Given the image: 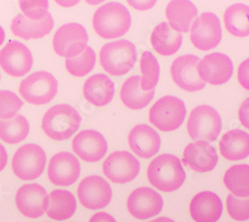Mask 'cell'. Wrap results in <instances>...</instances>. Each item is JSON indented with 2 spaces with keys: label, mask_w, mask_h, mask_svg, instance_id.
I'll return each instance as SVG.
<instances>
[{
  "label": "cell",
  "mask_w": 249,
  "mask_h": 222,
  "mask_svg": "<svg viewBox=\"0 0 249 222\" xmlns=\"http://www.w3.org/2000/svg\"><path fill=\"white\" fill-rule=\"evenodd\" d=\"M132 24L128 8L119 2H109L97 9L93 16L95 32L104 39H116L126 34Z\"/></svg>",
  "instance_id": "obj_1"
},
{
  "label": "cell",
  "mask_w": 249,
  "mask_h": 222,
  "mask_svg": "<svg viewBox=\"0 0 249 222\" xmlns=\"http://www.w3.org/2000/svg\"><path fill=\"white\" fill-rule=\"evenodd\" d=\"M147 175L152 186L163 192L178 189L185 180V171L180 159L169 154L157 156L150 164Z\"/></svg>",
  "instance_id": "obj_2"
},
{
  "label": "cell",
  "mask_w": 249,
  "mask_h": 222,
  "mask_svg": "<svg viewBox=\"0 0 249 222\" xmlns=\"http://www.w3.org/2000/svg\"><path fill=\"white\" fill-rule=\"evenodd\" d=\"M82 118L70 105L60 104L50 108L42 119L43 132L54 140L70 138L80 128Z\"/></svg>",
  "instance_id": "obj_3"
},
{
  "label": "cell",
  "mask_w": 249,
  "mask_h": 222,
  "mask_svg": "<svg viewBox=\"0 0 249 222\" xmlns=\"http://www.w3.org/2000/svg\"><path fill=\"white\" fill-rule=\"evenodd\" d=\"M137 62V49L128 40H118L104 45L100 51V64L112 76L129 73Z\"/></svg>",
  "instance_id": "obj_4"
},
{
  "label": "cell",
  "mask_w": 249,
  "mask_h": 222,
  "mask_svg": "<svg viewBox=\"0 0 249 222\" xmlns=\"http://www.w3.org/2000/svg\"><path fill=\"white\" fill-rule=\"evenodd\" d=\"M186 108L175 96H164L158 100L150 110L149 119L153 126L162 132L178 129L185 119Z\"/></svg>",
  "instance_id": "obj_5"
},
{
  "label": "cell",
  "mask_w": 249,
  "mask_h": 222,
  "mask_svg": "<svg viewBox=\"0 0 249 222\" xmlns=\"http://www.w3.org/2000/svg\"><path fill=\"white\" fill-rule=\"evenodd\" d=\"M186 128L192 139L212 143L221 132L222 120L214 108L202 105L192 111Z\"/></svg>",
  "instance_id": "obj_6"
},
{
  "label": "cell",
  "mask_w": 249,
  "mask_h": 222,
  "mask_svg": "<svg viewBox=\"0 0 249 222\" xmlns=\"http://www.w3.org/2000/svg\"><path fill=\"white\" fill-rule=\"evenodd\" d=\"M58 92V81L45 71H37L19 86V93L27 103L32 105H45L55 98Z\"/></svg>",
  "instance_id": "obj_7"
},
{
  "label": "cell",
  "mask_w": 249,
  "mask_h": 222,
  "mask_svg": "<svg viewBox=\"0 0 249 222\" xmlns=\"http://www.w3.org/2000/svg\"><path fill=\"white\" fill-rule=\"evenodd\" d=\"M46 165L44 150L38 145L27 144L19 148L12 158V170L22 180H33L42 174Z\"/></svg>",
  "instance_id": "obj_8"
},
{
  "label": "cell",
  "mask_w": 249,
  "mask_h": 222,
  "mask_svg": "<svg viewBox=\"0 0 249 222\" xmlns=\"http://www.w3.org/2000/svg\"><path fill=\"white\" fill-rule=\"evenodd\" d=\"M89 40L86 29L78 23L62 25L53 37V48L57 55L72 58L80 55L87 47Z\"/></svg>",
  "instance_id": "obj_9"
},
{
  "label": "cell",
  "mask_w": 249,
  "mask_h": 222,
  "mask_svg": "<svg viewBox=\"0 0 249 222\" xmlns=\"http://www.w3.org/2000/svg\"><path fill=\"white\" fill-rule=\"evenodd\" d=\"M190 37L193 45L200 51L215 48L222 38L218 17L211 12L200 14L192 25Z\"/></svg>",
  "instance_id": "obj_10"
},
{
  "label": "cell",
  "mask_w": 249,
  "mask_h": 222,
  "mask_svg": "<svg viewBox=\"0 0 249 222\" xmlns=\"http://www.w3.org/2000/svg\"><path fill=\"white\" fill-rule=\"evenodd\" d=\"M139 160L130 153L120 151L112 153L103 164V173L114 184H127L140 172Z\"/></svg>",
  "instance_id": "obj_11"
},
{
  "label": "cell",
  "mask_w": 249,
  "mask_h": 222,
  "mask_svg": "<svg viewBox=\"0 0 249 222\" xmlns=\"http://www.w3.org/2000/svg\"><path fill=\"white\" fill-rule=\"evenodd\" d=\"M80 204L91 210L106 207L113 196L112 188L108 181L98 175L85 177L78 187Z\"/></svg>",
  "instance_id": "obj_12"
},
{
  "label": "cell",
  "mask_w": 249,
  "mask_h": 222,
  "mask_svg": "<svg viewBox=\"0 0 249 222\" xmlns=\"http://www.w3.org/2000/svg\"><path fill=\"white\" fill-rule=\"evenodd\" d=\"M198 77L204 83L218 86L227 83L233 74L231 59L222 53L204 56L196 67Z\"/></svg>",
  "instance_id": "obj_13"
},
{
  "label": "cell",
  "mask_w": 249,
  "mask_h": 222,
  "mask_svg": "<svg viewBox=\"0 0 249 222\" xmlns=\"http://www.w3.org/2000/svg\"><path fill=\"white\" fill-rule=\"evenodd\" d=\"M0 66L11 77H22L33 66L32 53L23 43L9 41L0 51Z\"/></svg>",
  "instance_id": "obj_14"
},
{
  "label": "cell",
  "mask_w": 249,
  "mask_h": 222,
  "mask_svg": "<svg viewBox=\"0 0 249 222\" xmlns=\"http://www.w3.org/2000/svg\"><path fill=\"white\" fill-rule=\"evenodd\" d=\"M15 204L24 216L38 218L46 212L49 197L43 187L38 184H28L22 186L16 192Z\"/></svg>",
  "instance_id": "obj_15"
},
{
  "label": "cell",
  "mask_w": 249,
  "mask_h": 222,
  "mask_svg": "<svg viewBox=\"0 0 249 222\" xmlns=\"http://www.w3.org/2000/svg\"><path fill=\"white\" fill-rule=\"evenodd\" d=\"M199 61L197 56L183 55L173 62L171 74L178 88L188 92H197L205 87V83L198 77L196 70Z\"/></svg>",
  "instance_id": "obj_16"
},
{
  "label": "cell",
  "mask_w": 249,
  "mask_h": 222,
  "mask_svg": "<svg viewBox=\"0 0 249 222\" xmlns=\"http://www.w3.org/2000/svg\"><path fill=\"white\" fill-rule=\"evenodd\" d=\"M81 172V166L77 157L68 152L54 154L48 166V178L59 187H69L76 183Z\"/></svg>",
  "instance_id": "obj_17"
},
{
  "label": "cell",
  "mask_w": 249,
  "mask_h": 222,
  "mask_svg": "<svg viewBox=\"0 0 249 222\" xmlns=\"http://www.w3.org/2000/svg\"><path fill=\"white\" fill-rule=\"evenodd\" d=\"M128 211L138 219H148L158 215L163 207L162 197L150 188H136L127 200Z\"/></svg>",
  "instance_id": "obj_18"
},
{
  "label": "cell",
  "mask_w": 249,
  "mask_h": 222,
  "mask_svg": "<svg viewBox=\"0 0 249 222\" xmlns=\"http://www.w3.org/2000/svg\"><path fill=\"white\" fill-rule=\"evenodd\" d=\"M73 152L80 159L96 163L102 159L108 152V144L102 134L94 130L80 132L72 140Z\"/></svg>",
  "instance_id": "obj_19"
},
{
  "label": "cell",
  "mask_w": 249,
  "mask_h": 222,
  "mask_svg": "<svg viewBox=\"0 0 249 222\" xmlns=\"http://www.w3.org/2000/svg\"><path fill=\"white\" fill-rule=\"evenodd\" d=\"M183 165L196 172H207L215 169L218 155L215 149L204 140H196L185 147L182 154Z\"/></svg>",
  "instance_id": "obj_20"
},
{
  "label": "cell",
  "mask_w": 249,
  "mask_h": 222,
  "mask_svg": "<svg viewBox=\"0 0 249 222\" xmlns=\"http://www.w3.org/2000/svg\"><path fill=\"white\" fill-rule=\"evenodd\" d=\"M222 201L212 191H201L194 196L190 213L196 222H216L222 214Z\"/></svg>",
  "instance_id": "obj_21"
},
{
  "label": "cell",
  "mask_w": 249,
  "mask_h": 222,
  "mask_svg": "<svg viewBox=\"0 0 249 222\" xmlns=\"http://www.w3.org/2000/svg\"><path fill=\"white\" fill-rule=\"evenodd\" d=\"M128 142L131 150L140 157L151 158L160 149L159 134L148 125H138L129 134Z\"/></svg>",
  "instance_id": "obj_22"
},
{
  "label": "cell",
  "mask_w": 249,
  "mask_h": 222,
  "mask_svg": "<svg viewBox=\"0 0 249 222\" xmlns=\"http://www.w3.org/2000/svg\"><path fill=\"white\" fill-rule=\"evenodd\" d=\"M115 95V84L104 74H96L86 80L83 87V96L88 103L96 107L110 104Z\"/></svg>",
  "instance_id": "obj_23"
},
{
  "label": "cell",
  "mask_w": 249,
  "mask_h": 222,
  "mask_svg": "<svg viewBox=\"0 0 249 222\" xmlns=\"http://www.w3.org/2000/svg\"><path fill=\"white\" fill-rule=\"evenodd\" d=\"M54 27V20L49 13L44 19L34 21L26 18L22 13L15 16L11 22V32L21 39H40L48 35Z\"/></svg>",
  "instance_id": "obj_24"
},
{
  "label": "cell",
  "mask_w": 249,
  "mask_h": 222,
  "mask_svg": "<svg viewBox=\"0 0 249 222\" xmlns=\"http://www.w3.org/2000/svg\"><path fill=\"white\" fill-rule=\"evenodd\" d=\"M165 16L174 30L186 33L197 16V8L191 0H172L165 8Z\"/></svg>",
  "instance_id": "obj_25"
},
{
  "label": "cell",
  "mask_w": 249,
  "mask_h": 222,
  "mask_svg": "<svg viewBox=\"0 0 249 222\" xmlns=\"http://www.w3.org/2000/svg\"><path fill=\"white\" fill-rule=\"evenodd\" d=\"M151 43L157 53L161 56L176 54L182 43L181 33L174 30L167 22L158 24L151 35Z\"/></svg>",
  "instance_id": "obj_26"
},
{
  "label": "cell",
  "mask_w": 249,
  "mask_h": 222,
  "mask_svg": "<svg viewBox=\"0 0 249 222\" xmlns=\"http://www.w3.org/2000/svg\"><path fill=\"white\" fill-rule=\"evenodd\" d=\"M221 155L227 160H241L249 155V134L241 130L225 133L219 142Z\"/></svg>",
  "instance_id": "obj_27"
},
{
  "label": "cell",
  "mask_w": 249,
  "mask_h": 222,
  "mask_svg": "<svg viewBox=\"0 0 249 222\" xmlns=\"http://www.w3.org/2000/svg\"><path fill=\"white\" fill-rule=\"evenodd\" d=\"M141 76H133L124 81L121 88L122 103L131 110L146 108L155 96V90L144 92L141 87Z\"/></svg>",
  "instance_id": "obj_28"
},
{
  "label": "cell",
  "mask_w": 249,
  "mask_h": 222,
  "mask_svg": "<svg viewBox=\"0 0 249 222\" xmlns=\"http://www.w3.org/2000/svg\"><path fill=\"white\" fill-rule=\"evenodd\" d=\"M49 204L46 210L47 215L54 220L62 221L70 218L76 211L77 203L75 196L64 189H56L48 195Z\"/></svg>",
  "instance_id": "obj_29"
},
{
  "label": "cell",
  "mask_w": 249,
  "mask_h": 222,
  "mask_svg": "<svg viewBox=\"0 0 249 222\" xmlns=\"http://www.w3.org/2000/svg\"><path fill=\"white\" fill-rule=\"evenodd\" d=\"M224 26L227 32L234 37L244 38L249 35V6L243 3H235L226 8Z\"/></svg>",
  "instance_id": "obj_30"
},
{
  "label": "cell",
  "mask_w": 249,
  "mask_h": 222,
  "mask_svg": "<svg viewBox=\"0 0 249 222\" xmlns=\"http://www.w3.org/2000/svg\"><path fill=\"white\" fill-rule=\"evenodd\" d=\"M29 130L28 120L21 115L0 120V138L9 145L21 143L27 137Z\"/></svg>",
  "instance_id": "obj_31"
},
{
  "label": "cell",
  "mask_w": 249,
  "mask_h": 222,
  "mask_svg": "<svg viewBox=\"0 0 249 222\" xmlns=\"http://www.w3.org/2000/svg\"><path fill=\"white\" fill-rule=\"evenodd\" d=\"M223 183L228 190L237 197L249 196V166L236 165L228 169L223 176Z\"/></svg>",
  "instance_id": "obj_32"
},
{
  "label": "cell",
  "mask_w": 249,
  "mask_h": 222,
  "mask_svg": "<svg viewBox=\"0 0 249 222\" xmlns=\"http://www.w3.org/2000/svg\"><path fill=\"white\" fill-rule=\"evenodd\" d=\"M141 87L142 91L155 90L160 79V64L157 58L149 51L143 52L141 57Z\"/></svg>",
  "instance_id": "obj_33"
},
{
  "label": "cell",
  "mask_w": 249,
  "mask_h": 222,
  "mask_svg": "<svg viewBox=\"0 0 249 222\" xmlns=\"http://www.w3.org/2000/svg\"><path fill=\"white\" fill-rule=\"evenodd\" d=\"M96 64V54L91 47H86L80 55L66 58L65 67L74 77H84L92 72Z\"/></svg>",
  "instance_id": "obj_34"
},
{
  "label": "cell",
  "mask_w": 249,
  "mask_h": 222,
  "mask_svg": "<svg viewBox=\"0 0 249 222\" xmlns=\"http://www.w3.org/2000/svg\"><path fill=\"white\" fill-rule=\"evenodd\" d=\"M19 8L22 14L34 21L44 19L48 14V0H19Z\"/></svg>",
  "instance_id": "obj_35"
},
{
  "label": "cell",
  "mask_w": 249,
  "mask_h": 222,
  "mask_svg": "<svg viewBox=\"0 0 249 222\" xmlns=\"http://www.w3.org/2000/svg\"><path fill=\"white\" fill-rule=\"evenodd\" d=\"M22 101L13 92L0 91V120L11 119L22 108Z\"/></svg>",
  "instance_id": "obj_36"
},
{
  "label": "cell",
  "mask_w": 249,
  "mask_h": 222,
  "mask_svg": "<svg viewBox=\"0 0 249 222\" xmlns=\"http://www.w3.org/2000/svg\"><path fill=\"white\" fill-rule=\"evenodd\" d=\"M226 208L232 219L245 221L249 219V197L241 199L231 193L227 196Z\"/></svg>",
  "instance_id": "obj_37"
},
{
  "label": "cell",
  "mask_w": 249,
  "mask_h": 222,
  "mask_svg": "<svg viewBox=\"0 0 249 222\" xmlns=\"http://www.w3.org/2000/svg\"><path fill=\"white\" fill-rule=\"evenodd\" d=\"M237 79L242 88L249 91V58L239 65L237 71Z\"/></svg>",
  "instance_id": "obj_38"
},
{
  "label": "cell",
  "mask_w": 249,
  "mask_h": 222,
  "mask_svg": "<svg viewBox=\"0 0 249 222\" xmlns=\"http://www.w3.org/2000/svg\"><path fill=\"white\" fill-rule=\"evenodd\" d=\"M127 2L136 10L146 11L152 9L156 5L157 0H127Z\"/></svg>",
  "instance_id": "obj_39"
},
{
  "label": "cell",
  "mask_w": 249,
  "mask_h": 222,
  "mask_svg": "<svg viewBox=\"0 0 249 222\" xmlns=\"http://www.w3.org/2000/svg\"><path fill=\"white\" fill-rule=\"evenodd\" d=\"M238 118L241 125L249 130V98L243 101V103L239 107Z\"/></svg>",
  "instance_id": "obj_40"
},
{
  "label": "cell",
  "mask_w": 249,
  "mask_h": 222,
  "mask_svg": "<svg viewBox=\"0 0 249 222\" xmlns=\"http://www.w3.org/2000/svg\"><path fill=\"white\" fill-rule=\"evenodd\" d=\"M89 222H116V220L109 213L98 212L90 218Z\"/></svg>",
  "instance_id": "obj_41"
},
{
  "label": "cell",
  "mask_w": 249,
  "mask_h": 222,
  "mask_svg": "<svg viewBox=\"0 0 249 222\" xmlns=\"http://www.w3.org/2000/svg\"><path fill=\"white\" fill-rule=\"evenodd\" d=\"M7 159H8V155H7L6 150L1 144H0V171H3L4 168L6 167Z\"/></svg>",
  "instance_id": "obj_42"
},
{
  "label": "cell",
  "mask_w": 249,
  "mask_h": 222,
  "mask_svg": "<svg viewBox=\"0 0 249 222\" xmlns=\"http://www.w3.org/2000/svg\"><path fill=\"white\" fill-rule=\"evenodd\" d=\"M55 2L61 7L70 8L77 5L80 2V0H55Z\"/></svg>",
  "instance_id": "obj_43"
},
{
  "label": "cell",
  "mask_w": 249,
  "mask_h": 222,
  "mask_svg": "<svg viewBox=\"0 0 249 222\" xmlns=\"http://www.w3.org/2000/svg\"><path fill=\"white\" fill-rule=\"evenodd\" d=\"M150 222H175V221L172 220L171 218H168V217H160V218H157V219L152 220Z\"/></svg>",
  "instance_id": "obj_44"
},
{
  "label": "cell",
  "mask_w": 249,
  "mask_h": 222,
  "mask_svg": "<svg viewBox=\"0 0 249 222\" xmlns=\"http://www.w3.org/2000/svg\"><path fill=\"white\" fill-rule=\"evenodd\" d=\"M4 39H5V32L4 29L0 26V46L2 45V43L4 42Z\"/></svg>",
  "instance_id": "obj_45"
},
{
  "label": "cell",
  "mask_w": 249,
  "mask_h": 222,
  "mask_svg": "<svg viewBox=\"0 0 249 222\" xmlns=\"http://www.w3.org/2000/svg\"><path fill=\"white\" fill-rule=\"evenodd\" d=\"M85 1L89 4V5H98L102 2L105 1V0H85Z\"/></svg>",
  "instance_id": "obj_46"
},
{
  "label": "cell",
  "mask_w": 249,
  "mask_h": 222,
  "mask_svg": "<svg viewBox=\"0 0 249 222\" xmlns=\"http://www.w3.org/2000/svg\"><path fill=\"white\" fill-rule=\"evenodd\" d=\"M0 79H1V76H0Z\"/></svg>",
  "instance_id": "obj_47"
}]
</instances>
